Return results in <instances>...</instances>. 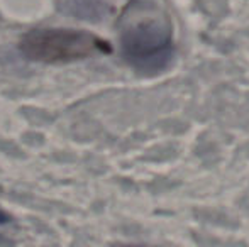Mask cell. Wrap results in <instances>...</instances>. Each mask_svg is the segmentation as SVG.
I'll use <instances>...</instances> for the list:
<instances>
[{
	"instance_id": "obj_1",
	"label": "cell",
	"mask_w": 249,
	"mask_h": 247,
	"mask_svg": "<svg viewBox=\"0 0 249 247\" xmlns=\"http://www.w3.org/2000/svg\"><path fill=\"white\" fill-rule=\"evenodd\" d=\"M124 60L141 73H160L173 60V27L154 3L132 0L119 19Z\"/></svg>"
},
{
	"instance_id": "obj_2",
	"label": "cell",
	"mask_w": 249,
	"mask_h": 247,
	"mask_svg": "<svg viewBox=\"0 0 249 247\" xmlns=\"http://www.w3.org/2000/svg\"><path fill=\"white\" fill-rule=\"evenodd\" d=\"M19 49L27 60L63 65L87 60L95 54L112 53L107 41L87 31L65 27H39L20 37Z\"/></svg>"
},
{
	"instance_id": "obj_4",
	"label": "cell",
	"mask_w": 249,
	"mask_h": 247,
	"mask_svg": "<svg viewBox=\"0 0 249 247\" xmlns=\"http://www.w3.org/2000/svg\"><path fill=\"white\" fill-rule=\"evenodd\" d=\"M10 220H12V217H10V215L7 214L5 210H2V208H0V225H5V224H9Z\"/></svg>"
},
{
	"instance_id": "obj_3",
	"label": "cell",
	"mask_w": 249,
	"mask_h": 247,
	"mask_svg": "<svg viewBox=\"0 0 249 247\" xmlns=\"http://www.w3.org/2000/svg\"><path fill=\"white\" fill-rule=\"evenodd\" d=\"M63 9L76 19L89 22H100L112 14V9L102 0H68Z\"/></svg>"
}]
</instances>
